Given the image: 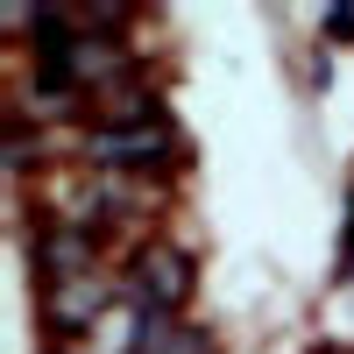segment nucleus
Returning a JSON list of instances; mask_svg holds the SVG:
<instances>
[{
  "label": "nucleus",
  "mask_w": 354,
  "mask_h": 354,
  "mask_svg": "<svg viewBox=\"0 0 354 354\" xmlns=\"http://www.w3.org/2000/svg\"><path fill=\"white\" fill-rule=\"evenodd\" d=\"M93 156H100V170H170L177 163V128L156 100H121L93 128Z\"/></svg>",
  "instance_id": "nucleus-1"
},
{
  "label": "nucleus",
  "mask_w": 354,
  "mask_h": 354,
  "mask_svg": "<svg viewBox=\"0 0 354 354\" xmlns=\"http://www.w3.org/2000/svg\"><path fill=\"white\" fill-rule=\"evenodd\" d=\"M135 319H177L192 298V262L185 248H142L135 255Z\"/></svg>",
  "instance_id": "nucleus-2"
},
{
  "label": "nucleus",
  "mask_w": 354,
  "mask_h": 354,
  "mask_svg": "<svg viewBox=\"0 0 354 354\" xmlns=\"http://www.w3.org/2000/svg\"><path fill=\"white\" fill-rule=\"evenodd\" d=\"M100 305H106V283L100 277H71V283H50L43 290V319H50L57 333H78Z\"/></svg>",
  "instance_id": "nucleus-3"
},
{
  "label": "nucleus",
  "mask_w": 354,
  "mask_h": 354,
  "mask_svg": "<svg viewBox=\"0 0 354 354\" xmlns=\"http://www.w3.org/2000/svg\"><path fill=\"white\" fill-rule=\"evenodd\" d=\"M135 354H213V340L185 319H135Z\"/></svg>",
  "instance_id": "nucleus-4"
},
{
  "label": "nucleus",
  "mask_w": 354,
  "mask_h": 354,
  "mask_svg": "<svg viewBox=\"0 0 354 354\" xmlns=\"http://www.w3.org/2000/svg\"><path fill=\"white\" fill-rule=\"evenodd\" d=\"M326 28H333V36H354V15H347V8H333V15H326Z\"/></svg>",
  "instance_id": "nucleus-5"
}]
</instances>
